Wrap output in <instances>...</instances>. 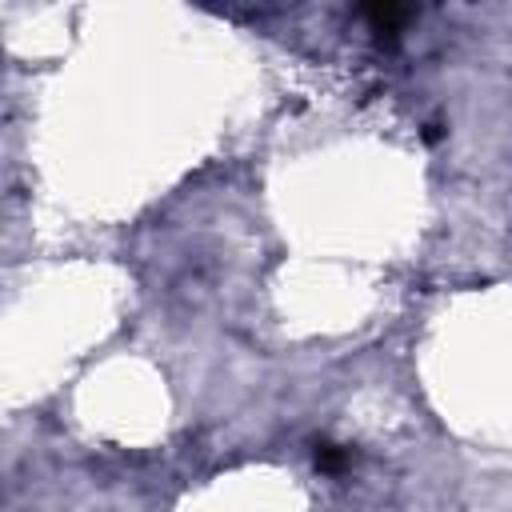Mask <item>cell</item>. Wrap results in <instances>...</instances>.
<instances>
[{
  "instance_id": "cell-1",
  "label": "cell",
  "mask_w": 512,
  "mask_h": 512,
  "mask_svg": "<svg viewBox=\"0 0 512 512\" xmlns=\"http://www.w3.org/2000/svg\"><path fill=\"white\" fill-rule=\"evenodd\" d=\"M412 16H416V8H408V4H368V8H364V20L372 24V32H380V36H388V40H396V32H400Z\"/></svg>"
},
{
  "instance_id": "cell-2",
  "label": "cell",
  "mask_w": 512,
  "mask_h": 512,
  "mask_svg": "<svg viewBox=\"0 0 512 512\" xmlns=\"http://www.w3.org/2000/svg\"><path fill=\"white\" fill-rule=\"evenodd\" d=\"M348 460H352V452L348 448H340V444H332V440H320L316 444V468L320 472H344L348 468Z\"/></svg>"
}]
</instances>
